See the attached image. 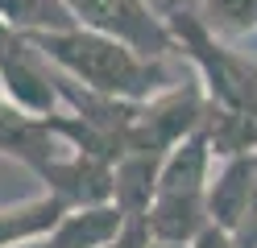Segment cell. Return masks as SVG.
Masks as SVG:
<instances>
[{"mask_svg": "<svg viewBox=\"0 0 257 248\" xmlns=\"http://www.w3.org/2000/svg\"><path fill=\"white\" fill-rule=\"evenodd\" d=\"M46 58L79 87L100 91L112 99H128V104H146L170 91L174 83H183L170 71V58H150L141 50L124 46L116 38L91 29H54V33H25Z\"/></svg>", "mask_w": 257, "mask_h": 248, "instance_id": "obj_1", "label": "cell"}, {"mask_svg": "<svg viewBox=\"0 0 257 248\" xmlns=\"http://www.w3.org/2000/svg\"><path fill=\"white\" fill-rule=\"evenodd\" d=\"M67 9L79 29L116 38L150 58L179 54V38H174L170 21L150 9V0H67Z\"/></svg>", "mask_w": 257, "mask_h": 248, "instance_id": "obj_2", "label": "cell"}, {"mask_svg": "<svg viewBox=\"0 0 257 248\" xmlns=\"http://www.w3.org/2000/svg\"><path fill=\"white\" fill-rule=\"evenodd\" d=\"M0 91H5L17 108L42 116V120L67 112L62 91H58L54 62L46 58L25 33L9 29V25H0Z\"/></svg>", "mask_w": 257, "mask_h": 248, "instance_id": "obj_3", "label": "cell"}, {"mask_svg": "<svg viewBox=\"0 0 257 248\" xmlns=\"http://www.w3.org/2000/svg\"><path fill=\"white\" fill-rule=\"evenodd\" d=\"M38 178L71 211L95 207V203H116V161H104V157H91V153L62 149L54 161H46L38 170Z\"/></svg>", "mask_w": 257, "mask_h": 248, "instance_id": "obj_4", "label": "cell"}, {"mask_svg": "<svg viewBox=\"0 0 257 248\" xmlns=\"http://www.w3.org/2000/svg\"><path fill=\"white\" fill-rule=\"evenodd\" d=\"M212 227L203 190H158V198L146 211V231L154 244H179L191 248Z\"/></svg>", "mask_w": 257, "mask_h": 248, "instance_id": "obj_5", "label": "cell"}, {"mask_svg": "<svg viewBox=\"0 0 257 248\" xmlns=\"http://www.w3.org/2000/svg\"><path fill=\"white\" fill-rule=\"evenodd\" d=\"M62 149L67 145L50 132V120H42V116L17 108L5 91H0V153L17 157L29 174H38L46 161H54L62 153Z\"/></svg>", "mask_w": 257, "mask_h": 248, "instance_id": "obj_6", "label": "cell"}, {"mask_svg": "<svg viewBox=\"0 0 257 248\" xmlns=\"http://www.w3.org/2000/svg\"><path fill=\"white\" fill-rule=\"evenodd\" d=\"M253 178H257V153H240V157H224L216 165L212 182H207V215L212 223L224 231H236L240 219L249 211V194H253Z\"/></svg>", "mask_w": 257, "mask_h": 248, "instance_id": "obj_7", "label": "cell"}, {"mask_svg": "<svg viewBox=\"0 0 257 248\" xmlns=\"http://www.w3.org/2000/svg\"><path fill=\"white\" fill-rule=\"evenodd\" d=\"M133 223L116 203H95V207H75L62 215V223L50 231L46 248H108L112 240L124 236Z\"/></svg>", "mask_w": 257, "mask_h": 248, "instance_id": "obj_8", "label": "cell"}, {"mask_svg": "<svg viewBox=\"0 0 257 248\" xmlns=\"http://www.w3.org/2000/svg\"><path fill=\"white\" fill-rule=\"evenodd\" d=\"M67 211L71 207L50 190L38 198H25V203L0 207V248H21V244H38V240L46 244Z\"/></svg>", "mask_w": 257, "mask_h": 248, "instance_id": "obj_9", "label": "cell"}, {"mask_svg": "<svg viewBox=\"0 0 257 248\" xmlns=\"http://www.w3.org/2000/svg\"><path fill=\"white\" fill-rule=\"evenodd\" d=\"M216 174V149L207 132H191L162 157V174H158V190H207Z\"/></svg>", "mask_w": 257, "mask_h": 248, "instance_id": "obj_10", "label": "cell"}, {"mask_svg": "<svg viewBox=\"0 0 257 248\" xmlns=\"http://www.w3.org/2000/svg\"><path fill=\"white\" fill-rule=\"evenodd\" d=\"M158 174H162L158 153H124L116 161V207L128 219H146L150 203L158 198Z\"/></svg>", "mask_w": 257, "mask_h": 248, "instance_id": "obj_11", "label": "cell"}, {"mask_svg": "<svg viewBox=\"0 0 257 248\" xmlns=\"http://www.w3.org/2000/svg\"><path fill=\"white\" fill-rule=\"evenodd\" d=\"M203 132H207V141L216 149V161L240 157V153H257V116L253 112L212 104L207 108V120H203Z\"/></svg>", "mask_w": 257, "mask_h": 248, "instance_id": "obj_12", "label": "cell"}, {"mask_svg": "<svg viewBox=\"0 0 257 248\" xmlns=\"http://www.w3.org/2000/svg\"><path fill=\"white\" fill-rule=\"evenodd\" d=\"M0 25L17 33H54L75 29L67 0H0Z\"/></svg>", "mask_w": 257, "mask_h": 248, "instance_id": "obj_13", "label": "cell"}, {"mask_svg": "<svg viewBox=\"0 0 257 248\" xmlns=\"http://www.w3.org/2000/svg\"><path fill=\"white\" fill-rule=\"evenodd\" d=\"M195 17L228 46L257 38V0H199Z\"/></svg>", "mask_w": 257, "mask_h": 248, "instance_id": "obj_14", "label": "cell"}, {"mask_svg": "<svg viewBox=\"0 0 257 248\" xmlns=\"http://www.w3.org/2000/svg\"><path fill=\"white\" fill-rule=\"evenodd\" d=\"M236 248H257V178H253V194H249V211L245 219H240V227L232 231Z\"/></svg>", "mask_w": 257, "mask_h": 248, "instance_id": "obj_15", "label": "cell"}, {"mask_svg": "<svg viewBox=\"0 0 257 248\" xmlns=\"http://www.w3.org/2000/svg\"><path fill=\"white\" fill-rule=\"evenodd\" d=\"M154 240H150V231H146V219H133L124 227V236L120 240H112L108 248H150Z\"/></svg>", "mask_w": 257, "mask_h": 248, "instance_id": "obj_16", "label": "cell"}, {"mask_svg": "<svg viewBox=\"0 0 257 248\" xmlns=\"http://www.w3.org/2000/svg\"><path fill=\"white\" fill-rule=\"evenodd\" d=\"M191 248H236V240H232V231H224V227H207L203 231V236L195 240V244H191Z\"/></svg>", "mask_w": 257, "mask_h": 248, "instance_id": "obj_17", "label": "cell"}, {"mask_svg": "<svg viewBox=\"0 0 257 248\" xmlns=\"http://www.w3.org/2000/svg\"><path fill=\"white\" fill-rule=\"evenodd\" d=\"M195 5H199V0H150V9L158 17H166V21L179 17V13H195Z\"/></svg>", "mask_w": 257, "mask_h": 248, "instance_id": "obj_18", "label": "cell"}]
</instances>
